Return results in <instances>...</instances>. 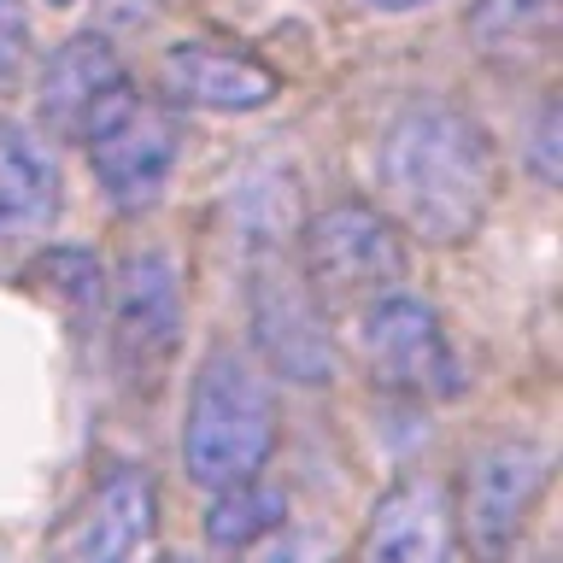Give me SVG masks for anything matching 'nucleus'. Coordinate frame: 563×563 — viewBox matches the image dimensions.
<instances>
[{"label": "nucleus", "instance_id": "f257e3e1", "mask_svg": "<svg viewBox=\"0 0 563 563\" xmlns=\"http://www.w3.org/2000/svg\"><path fill=\"white\" fill-rule=\"evenodd\" d=\"M382 194L394 211V229L429 241V246H457L482 229L493 194H499V153L470 118L464 106L422 95L382 130Z\"/></svg>", "mask_w": 563, "mask_h": 563}, {"label": "nucleus", "instance_id": "f03ea898", "mask_svg": "<svg viewBox=\"0 0 563 563\" xmlns=\"http://www.w3.org/2000/svg\"><path fill=\"white\" fill-rule=\"evenodd\" d=\"M276 452V394L241 346H211L188 387L183 470L200 487H235Z\"/></svg>", "mask_w": 563, "mask_h": 563}, {"label": "nucleus", "instance_id": "7ed1b4c3", "mask_svg": "<svg viewBox=\"0 0 563 563\" xmlns=\"http://www.w3.org/2000/svg\"><path fill=\"white\" fill-rule=\"evenodd\" d=\"M299 276L311 299L329 311H369L376 299L399 294L405 282V235L387 211L364 200H341L299 229Z\"/></svg>", "mask_w": 563, "mask_h": 563}, {"label": "nucleus", "instance_id": "20e7f679", "mask_svg": "<svg viewBox=\"0 0 563 563\" xmlns=\"http://www.w3.org/2000/svg\"><path fill=\"white\" fill-rule=\"evenodd\" d=\"M545 482H552V446L528 434L493 440L470 457L452 499V534L470 545L475 563H505L517 552Z\"/></svg>", "mask_w": 563, "mask_h": 563}, {"label": "nucleus", "instance_id": "39448f33", "mask_svg": "<svg viewBox=\"0 0 563 563\" xmlns=\"http://www.w3.org/2000/svg\"><path fill=\"white\" fill-rule=\"evenodd\" d=\"M246 311H253V341L264 352V364L282 382L317 387L334 376V341H329V317L311 299L299 264L282 246H253V282H246Z\"/></svg>", "mask_w": 563, "mask_h": 563}, {"label": "nucleus", "instance_id": "423d86ee", "mask_svg": "<svg viewBox=\"0 0 563 563\" xmlns=\"http://www.w3.org/2000/svg\"><path fill=\"white\" fill-rule=\"evenodd\" d=\"M358 358L369 382L405 399H452L464 387L452 341L440 329V311L405 288L358 311Z\"/></svg>", "mask_w": 563, "mask_h": 563}, {"label": "nucleus", "instance_id": "0eeeda50", "mask_svg": "<svg viewBox=\"0 0 563 563\" xmlns=\"http://www.w3.org/2000/svg\"><path fill=\"white\" fill-rule=\"evenodd\" d=\"M158 534V487L141 464H106L53 528L47 563H141Z\"/></svg>", "mask_w": 563, "mask_h": 563}, {"label": "nucleus", "instance_id": "6e6552de", "mask_svg": "<svg viewBox=\"0 0 563 563\" xmlns=\"http://www.w3.org/2000/svg\"><path fill=\"white\" fill-rule=\"evenodd\" d=\"M183 346V276L165 253H130L112 276V352L130 387H158Z\"/></svg>", "mask_w": 563, "mask_h": 563}, {"label": "nucleus", "instance_id": "1a4fd4ad", "mask_svg": "<svg viewBox=\"0 0 563 563\" xmlns=\"http://www.w3.org/2000/svg\"><path fill=\"white\" fill-rule=\"evenodd\" d=\"M82 147H88V165H95V183H100L106 200L118 211H147L176 170L183 123H176L170 106L130 95Z\"/></svg>", "mask_w": 563, "mask_h": 563}, {"label": "nucleus", "instance_id": "9d476101", "mask_svg": "<svg viewBox=\"0 0 563 563\" xmlns=\"http://www.w3.org/2000/svg\"><path fill=\"white\" fill-rule=\"evenodd\" d=\"M130 95V70L95 30L70 35L35 77V112H42V130L53 141H88Z\"/></svg>", "mask_w": 563, "mask_h": 563}, {"label": "nucleus", "instance_id": "9b49d317", "mask_svg": "<svg viewBox=\"0 0 563 563\" xmlns=\"http://www.w3.org/2000/svg\"><path fill=\"white\" fill-rule=\"evenodd\" d=\"M452 493L434 475H399L369 505L352 563H452Z\"/></svg>", "mask_w": 563, "mask_h": 563}, {"label": "nucleus", "instance_id": "f8f14e48", "mask_svg": "<svg viewBox=\"0 0 563 563\" xmlns=\"http://www.w3.org/2000/svg\"><path fill=\"white\" fill-rule=\"evenodd\" d=\"M158 88L176 106H200V112H258L276 100V70L241 47L176 42L158 59Z\"/></svg>", "mask_w": 563, "mask_h": 563}, {"label": "nucleus", "instance_id": "ddd939ff", "mask_svg": "<svg viewBox=\"0 0 563 563\" xmlns=\"http://www.w3.org/2000/svg\"><path fill=\"white\" fill-rule=\"evenodd\" d=\"M59 165L24 123H0V246L42 241L59 223Z\"/></svg>", "mask_w": 563, "mask_h": 563}, {"label": "nucleus", "instance_id": "4468645a", "mask_svg": "<svg viewBox=\"0 0 563 563\" xmlns=\"http://www.w3.org/2000/svg\"><path fill=\"white\" fill-rule=\"evenodd\" d=\"M470 30L493 59H534L558 35V0H475Z\"/></svg>", "mask_w": 563, "mask_h": 563}, {"label": "nucleus", "instance_id": "2eb2a0df", "mask_svg": "<svg viewBox=\"0 0 563 563\" xmlns=\"http://www.w3.org/2000/svg\"><path fill=\"white\" fill-rule=\"evenodd\" d=\"M282 522H288V499L276 487H264L258 475L253 482H235V487H218V499L206 510V534L223 552H246V545L264 540Z\"/></svg>", "mask_w": 563, "mask_h": 563}, {"label": "nucleus", "instance_id": "dca6fc26", "mask_svg": "<svg viewBox=\"0 0 563 563\" xmlns=\"http://www.w3.org/2000/svg\"><path fill=\"white\" fill-rule=\"evenodd\" d=\"M30 65H35V35L24 0H0V100H12L24 88Z\"/></svg>", "mask_w": 563, "mask_h": 563}, {"label": "nucleus", "instance_id": "f3484780", "mask_svg": "<svg viewBox=\"0 0 563 563\" xmlns=\"http://www.w3.org/2000/svg\"><path fill=\"white\" fill-rule=\"evenodd\" d=\"M241 563H334L329 540L317 534V528H299V522H282L271 528L264 540H253L246 552H235Z\"/></svg>", "mask_w": 563, "mask_h": 563}, {"label": "nucleus", "instance_id": "a211bd4d", "mask_svg": "<svg viewBox=\"0 0 563 563\" xmlns=\"http://www.w3.org/2000/svg\"><path fill=\"white\" fill-rule=\"evenodd\" d=\"M558 135H563V112H558V100H545L534 112V130H528V165H534L545 188L558 183Z\"/></svg>", "mask_w": 563, "mask_h": 563}, {"label": "nucleus", "instance_id": "6ab92c4d", "mask_svg": "<svg viewBox=\"0 0 563 563\" xmlns=\"http://www.w3.org/2000/svg\"><path fill=\"white\" fill-rule=\"evenodd\" d=\"M376 12H417V7H429V0H369Z\"/></svg>", "mask_w": 563, "mask_h": 563}, {"label": "nucleus", "instance_id": "aec40b11", "mask_svg": "<svg viewBox=\"0 0 563 563\" xmlns=\"http://www.w3.org/2000/svg\"><path fill=\"white\" fill-rule=\"evenodd\" d=\"M165 563H200V558H165Z\"/></svg>", "mask_w": 563, "mask_h": 563}, {"label": "nucleus", "instance_id": "412c9836", "mask_svg": "<svg viewBox=\"0 0 563 563\" xmlns=\"http://www.w3.org/2000/svg\"><path fill=\"white\" fill-rule=\"evenodd\" d=\"M47 7H70V0H47Z\"/></svg>", "mask_w": 563, "mask_h": 563}]
</instances>
